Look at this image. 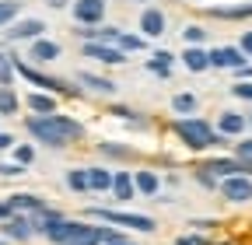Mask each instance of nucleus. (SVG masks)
I'll list each match as a JSON object with an SVG mask.
<instances>
[{
	"label": "nucleus",
	"instance_id": "ddd939ff",
	"mask_svg": "<svg viewBox=\"0 0 252 245\" xmlns=\"http://www.w3.org/2000/svg\"><path fill=\"white\" fill-rule=\"evenodd\" d=\"M18 74H21V77H28L32 84L46 88V91H63V84H60V81H53V77H46V74H39V70H32V67H25V63H18Z\"/></svg>",
	"mask_w": 252,
	"mask_h": 245
},
{
	"label": "nucleus",
	"instance_id": "393cba45",
	"mask_svg": "<svg viewBox=\"0 0 252 245\" xmlns=\"http://www.w3.org/2000/svg\"><path fill=\"white\" fill-rule=\"evenodd\" d=\"M133 182H137V189H140V193H147V196H154V193H158V179H154L151 172H137V175H133Z\"/></svg>",
	"mask_w": 252,
	"mask_h": 245
},
{
	"label": "nucleus",
	"instance_id": "2eb2a0df",
	"mask_svg": "<svg viewBox=\"0 0 252 245\" xmlns=\"http://www.w3.org/2000/svg\"><path fill=\"white\" fill-rule=\"evenodd\" d=\"M88 182H91V189H94V193H105V189H112L116 175H109L105 168H88Z\"/></svg>",
	"mask_w": 252,
	"mask_h": 245
},
{
	"label": "nucleus",
	"instance_id": "0eeeda50",
	"mask_svg": "<svg viewBox=\"0 0 252 245\" xmlns=\"http://www.w3.org/2000/svg\"><path fill=\"white\" fill-rule=\"evenodd\" d=\"M7 207H11V214H42V210H49L39 196H32V193H18V196H7Z\"/></svg>",
	"mask_w": 252,
	"mask_h": 245
},
{
	"label": "nucleus",
	"instance_id": "7c9ffc66",
	"mask_svg": "<svg viewBox=\"0 0 252 245\" xmlns=\"http://www.w3.org/2000/svg\"><path fill=\"white\" fill-rule=\"evenodd\" d=\"M235 154H238V161H249V165H252V140H238Z\"/></svg>",
	"mask_w": 252,
	"mask_h": 245
},
{
	"label": "nucleus",
	"instance_id": "79ce46f5",
	"mask_svg": "<svg viewBox=\"0 0 252 245\" xmlns=\"http://www.w3.org/2000/svg\"><path fill=\"white\" fill-rule=\"evenodd\" d=\"M0 245H4V242H0Z\"/></svg>",
	"mask_w": 252,
	"mask_h": 245
},
{
	"label": "nucleus",
	"instance_id": "f8f14e48",
	"mask_svg": "<svg viewBox=\"0 0 252 245\" xmlns=\"http://www.w3.org/2000/svg\"><path fill=\"white\" fill-rule=\"evenodd\" d=\"M32 231H35V228H32V221H25L21 214H18V217H7V221H4V235H11V238H18V242L32 238Z\"/></svg>",
	"mask_w": 252,
	"mask_h": 245
},
{
	"label": "nucleus",
	"instance_id": "c9c22d12",
	"mask_svg": "<svg viewBox=\"0 0 252 245\" xmlns=\"http://www.w3.org/2000/svg\"><path fill=\"white\" fill-rule=\"evenodd\" d=\"M11 144H14V137H11V133H0V151L11 147Z\"/></svg>",
	"mask_w": 252,
	"mask_h": 245
},
{
	"label": "nucleus",
	"instance_id": "423d86ee",
	"mask_svg": "<svg viewBox=\"0 0 252 245\" xmlns=\"http://www.w3.org/2000/svg\"><path fill=\"white\" fill-rule=\"evenodd\" d=\"M210 67H235V70H245V56H242V49L224 46V49H214V53H210Z\"/></svg>",
	"mask_w": 252,
	"mask_h": 245
},
{
	"label": "nucleus",
	"instance_id": "4468645a",
	"mask_svg": "<svg viewBox=\"0 0 252 245\" xmlns=\"http://www.w3.org/2000/svg\"><path fill=\"white\" fill-rule=\"evenodd\" d=\"M133 189H137V182L130 179V172H116V182H112L116 200H130V196H133Z\"/></svg>",
	"mask_w": 252,
	"mask_h": 245
},
{
	"label": "nucleus",
	"instance_id": "72a5a7b5",
	"mask_svg": "<svg viewBox=\"0 0 252 245\" xmlns=\"http://www.w3.org/2000/svg\"><path fill=\"white\" fill-rule=\"evenodd\" d=\"M182 39H189V42H200V39H203V28H196V25H189L186 32H182Z\"/></svg>",
	"mask_w": 252,
	"mask_h": 245
},
{
	"label": "nucleus",
	"instance_id": "2f4dec72",
	"mask_svg": "<svg viewBox=\"0 0 252 245\" xmlns=\"http://www.w3.org/2000/svg\"><path fill=\"white\" fill-rule=\"evenodd\" d=\"M231 95H235V98L252 102V84H249V81H245V84H231Z\"/></svg>",
	"mask_w": 252,
	"mask_h": 245
},
{
	"label": "nucleus",
	"instance_id": "bb28decb",
	"mask_svg": "<svg viewBox=\"0 0 252 245\" xmlns=\"http://www.w3.org/2000/svg\"><path fill=\"white\" fill-rule=\"evenodd\" d=\"M172 109H175V112H193V109H196V98L189 95V91H182V95L172 98Z\"/></svg>",
	"mask_w": 252,
	"mask_h": 245
},
{
	"label": "nucleus",
	"instance_id": "4be33fe9",
	"mask_svg": "<svg viewBox=\"0 0 252 245\" xmlns=\"http://www.w3.org/2000/svg\"><path fill=\"white\" fill-rule=\"evenodd\" d=\"M245 130V119L238 112H224L220 116V133H242Z\"/></svg>",
	"mask_w": 252,
	"mask_h": 245
},
{
	"label": "nucleus",
	"instance_id": "f257e3e1",
	"mask_svg": "<svg viewBox=\"0 0 252 245\" xmlns=\"http://www.w3.org/2000/svg\"><path fill=\"white\" fill-rule=\"evenodd\" d=\"M25 126H28V133L35 137V140H42V144H49V147H67L70 140H77V137L84 133L81 122L60 116V112H53V116H35V119H28Z\"/></svg>",
	"mask_w": 252,
	"mask_h": 245
},
{
	"label": "nucleus",
	"instance_id": "1a4fd4ad",
	"mask_svg": "<svg viewBox=\"0 0 252 245\" xmlns=\"http://www.w3.org/2000/svg\"><path fill=\"white\" fill-rule=\"evenodd\" d=\"M84 56L102 60V63H123V53L116 46H102V42H84Z\"/></svg>",
	"mask_w": 252,
	"mask_h": 245
},
{
	"label": "nucleus",
	"instance_id": "b1692460",
	"mask_svg": "<svg viewBox=\"0 0 252 245\" xmlns=\"http://www.w3.org/2000/svg\"><path fill=\"white\" fill-rule=\"evenodd\" d=\"M32 56H35V60H56V56H60V46H56V42L39 39L35 46H32Z\"/></svg>",
	"mask_w": 252,
	"mask_h": 245
},
{
	"label": "nucleus",
	"instance_id": "20e7f679",
	"mask_svg": "<svg viewBox=\"0 0 252 245\" xmlns=\"http://www.w3.org/2000/svg\"><path fill=\"white\" fill-rule=\"evenodd\" d=\"M74 18L81 25H94L105 18V0H74Z\"/></svg>",
	"mask_w": 252,
	"mask_h": 245
},
{
	"label": "nucleus",
	"instance_id": "9d476101",
	"mask_svg": "<svg viewBox=\"0 0 252 245\" xmlns=\"http://www.w3.org/2000/svg\"><path fill=\"white\" fill-rule=\"evenodd\" d=\"M207 168H210L214 175H224V179H235V175H245V165H242L238 158H235V161H231V158H214V161H210Z\"/></svg>",
	"mask_w": 252,
	"mask_h": 245
},
{
	"label": "nucleus",
	"instance_id": "6e6552de",
	"mask_svg": "<svg viewBox=\"0 0 252 245\" xmlns=\"http://www.w3.org/2000/svg\"><path fill=\"white\" fill-rule=\"evenodd\" d=\"M140 32L151 35V39H158V35L165 32V14L158 11V7H147V11L140 14Z\"/></svg>",
	"mask_w": 252,
	"mask_h": 245
},
{
	"label": "nucleus",
	"instance_id": "aec40b11",
	"mask_svg": "<svg viewBox=\"0 0 252 245\" xmlns=\"http://www.w3.org/2000/svg\"><path fill=\"white\" fill-rule=\"evenodd\" d=\"M214 18H252V0L235 7H214Z\"/></svg>",
	"mask_w": 252,
	"mask_h": 245
},
{
	"label": "nucleus",
	"instance_id": "473e14b6",
	"mask_svg": "<svg viewBox=\"0 0 252 245\" xmlns=\"http://www.w3.org/2000/svg\"><path fill=\"white\" fill-rule=\"evenodd\" d=\"M32 161V147H18L14 151V165H28Z\"/></svg>",
	"mask_w": 252,
	"mask_h": 245
},
{
	"label": "nucleus",
	"instance_id": "a19ab883",
	"mask_svg": "<svg viewBox=\"0 0 252 245\" xmlns=\"http://www.w3.org/2000/svg\"><path fill=\"white\" fill-rule=\"evenodd\" d=\"M116 245H133V242H116Z\"/></svg>",
	"mask_w": 252,
	"mask_h": 245
},
{
	"label": "nucleus",
	"instance_id": "58836bf2",
	"mask_svg": "<svg viewBox=\"0 0 252 245\" xmlns=\"http://www.w3.org/2000/svg\"><path fill=\"white\" fill-rule=\"evenodd\" d=\"M63 4H67V0H49V7H63Z\"/></svg>",
	"mask_w": 252,
	"mask_h": 245
},
{
	"label": "nucleus",
	"instance_id": "c85d7f7f",
	"mask_svg": "<svg viewBox=\"0 0 252 245\" xmlns=\"http://www.w3.org/2000/svg\"><path fill=\"white\" fill-rule=\"evenodd\" d=\"M11 74H14V67H11V60L0 53V88H7L11 84Z\"/></svg>",
	"mask_w": 252,
	"mask_h": 245
},
{
	"label": "nucleus",
	"instance_id": "cd10ccee",
	"mask_svg": "<svg viewBox=\"0 0 252 245\" xmlns=\"http://www.w3.org/2000/svg\"><path fill=\"white\" fill-rule=\"evenodd\" d=\"M18 14V0H0V25H7Z\"/></svg>",
	"mask_w": 252,
	"mask_h": 245
},
{
	"label": "nucleus",
	"instance_id": "f704fd0d",
	"mask_svg": "<svg viewBox=\"0 0 252 245\" xmlns=\"http://www.w3.org/2000/svg\"><path fill=\"white\" fill-rule=\"evenodd\" d=\"M242 53H245V56H252V32H245V35H242Z\"/></svg>",
	"mask_w": 252,
	"mask_h": 245
},
{
	"label": "nucleus",
	"instance_id": "5701e85b",
	"mask_svg": "<svg viewBox=\"0 0 252 245\" xmlns=\"http://www.w3.org/2000/svg\"><path fill=\"white\" fill-rule=\"evenodd\" d=\"M28 105L35 109V112H42V116H53V112H56V98H53V95H32Z\"/></svg>",
	"mask_w": 252,
	"mask_h": 245
},
{
	"label": "nucleus",
	"instance_id": "c756f323",
	"mask_svg": "<svg viewBox=\"0 0 252 245\" xmlns=\"http://www.w3.org/2000/svg\"><path fill=\"white\" fill-rule=\"evenodd\" d=\"M140 46H144L140 35H130V32H123V35H119V49H140Z\"/></svg>",
	"mask_w": 252,
	"mask_h": 245
},
{
	"label": "nucleus",
	"instance_id": "a211bd4d",
	"mask_svg": "<svg viewBox=\"0 0 252 245\" xmlns=\"http://www.w3.org/2000/svg\"><path fill=\"white\" fill-rule=\"evenodd\" d=\"M81 81L91 88V91H98V95H116V81H105V77H94V74H81Z\"/></svg>",
	"mask_w": 252,
	"mask_h": 245
},
{
	"label": "nucleus",
	"instance_id": "9b49d317",
	"mask_svg": "<svg viewBox=\"0 0 252 245\" xmlns=\"http://www.w3.org/2000/svg\"><path fill=\"white\" fill-rule=\"evenodd\" d=\"M42 28H46L42 21L28 18V21H18V25L11 28V32H7V39H14V42H18V39H35V35H42Z\"/></svg>",
	"mask_w": 252,
	"mask_h": 245
},
{
	"label": "nucleus",
	"instance_id": "e433bc0d",
	"mask_svg": "<svg viewBox=\"0 0 252 245\" xmlns=\"http://www.w3.org/2000/svg\"><path fill=\"white\" fill-rule=\"evenodd\" d=\"M7 217H11V207H7V203H0V221H7Z\"/></svg>",
	"mask_w": 252,
	"mask_h": 245
},
{
	"label": "nucleus",
	"instance_id": "a878e982",
	"mask_svg": "<svg viewBox=\"0 0 252 245\" xmlns=\"http://www.w3.org/2000/svg\"><path fill=\"white\" fill-rule=\"evenodd\" d=\"M0 112H4V116H14L18 112V95H14L11 88H0Z\"/></svg>",
	"mask_w": 252,
	"mask_h": 245
},
{
	"label": "nucleus",
	"instance_id": "dca6fc26",
	"mask_svg": "<svg viewBox=\"0 0 252 245\" xmlns=\"http://www.w3.org/2000/svg\"><path fill=\"white\" fill-rule=\"evenodd\" d=\"M182 60H186V67H189V70H207V67H210V53H203V49H196V46H193V49H186Z\"/></svg>",
	"mask_w": 252,
	"mask_h": 245
},
{
	"label": "nucleus",
	"instance_id": "6ab92c4d",
	"mask_svg": "<svg viewBox=\"0 0 252 245\" xmlns=\"http://www.w3.org/2000/svg\"><path fill=\"white\" fill-rule=\"evenodd\" d=\"M67 186H70L74 193H88V189H91V182H88V168H74V172H67Z\"/></svg>",
	"mask_w": 252,
	"mask_h": 245
},
{
	"label": "nucleus",
	"instance_id": "f03ea898",
	"mask_svg": "<svg viewBox=\"0 0 252 245\" xmlns=\"http://www.w3.org/2000/svg\"><path fill=\"white\" fill-rule=\"evenodd\" d=\"M175 133L182 137V144H186L189 151H203V147H210V144H224V137L214 133L203 119H179V122H175Z\"/></svg>",
	"mask_w": 252,
	"mask_h": 245
},
{
	"label": "nucleus",
	"instance_id": "4c0bfd02",
	"mask_svg": "<svg viewBox=\"0 0 252 245\" xmlns=\"http://www.w3.org/2000/svg\"><path fill=\"white\" fill-rule=\"evenodd\" d=\"M175 245H200V242H196V238H186V235H182V238H179Z\"/></svg>",
	"mask_w": 252,
	"mask_h": 245
},
{
	"label": "nucleus",
	"instance_id": "f3484780",
	"mask_svg": "<svg viewBox=\"0 0 252 245\" xmlns=\"http://www.w3.org/2000/svg\"><path fill=\"white\" fill-rule=\"evenodd\" d=\"M63 245H98V228H88V224H81Z\"/></svg>",
	"mask_w": 252,
	"mask_h": 245
},
{
	"label": "nucleus",
	"instance_id": "39448f33",
	"mask_svg": "<svg viewBox=\"0 0 252 245\" xmlns=\"http://www.w3.org/2000/svg\"><path fill=\"white\" fill-rule=\"evenodd\" d=\"M220 193H224L228 200H235V203H245V200H252V182H249V175L224 179L220 182Z\"/></svg>",
	"mask_w": 252,
	"mask_h": 245
},
{
	"label": "nucleus",
	"instance_id": "7ed1b4c3",
	"mask_svg": "<svg viewBox=\"0 0 252 245\" xmlns=\"http://www.w3.org/2000/svg\"><path fill=\"white\" fill-rule=\"evenodd\" d=\"M91 217H102L109 224H119V228H137V231H154V221L144 217V214H119V210H102V207H91L88 210Z\"/></svg>",
	"mask_w": 252,
	"mask_h": 245
},
{
	"label": "nucleus",
	"instance_id": "412c9836",
	"mask_svg": "<svg viewBox=\"0 0 252 245\" xmlns=\"http://www.w3.org/2000/svg\"><path fill=\"white\" fill-rule=\"evenodd\" d=\"M168 67H172V53H154V60H147V70H154V74H161V77H168Z\"/></svg>",
	"mask_w": 252,
	"mask_h": 245
},
{
	"label": "nucleus",
	"instance_id": "ea45409f",
	"mask_svg": "<svg viewBox=\"0 0 252 245\" xmlns=\"http://www.w3.org/2000/svg\"><path fill=\"white\" fill-rule=\"evenodd\" d=\"M242 74H245V77H252V67H245V70H242Z\"/></svg>",
	"mask_w": 252,
	"mask_h": 245
}]
</instances>
